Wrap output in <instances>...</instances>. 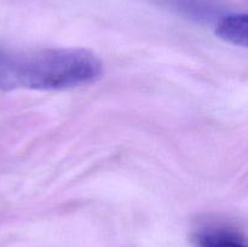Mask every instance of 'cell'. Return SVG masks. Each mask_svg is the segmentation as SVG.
<instances>
[{
	"label": "cell",
	"instance_id": "6da1fadb",
	"mask_svg": "<svg viewBox=\"0 0 248 247\" xmlns=\"http://www.w3.org/2000/svg\"><path fill=\"white\" fill-rule=\"evenodd\" d=\"M103 67L93 52L85 48L17 50L0 46V91H58L92 84Z\"/></svg>",
	"mask_w": 248,
	"mask_h": 247
},
{
	"label": "cell",
	"instance_id": "7a4b0ae2",
	"mask_svg": "<svg viewBox=\"0 0 248 247\" xmlns=\"http://www.w3.org/2000/svg\"><path fill=\"white\" fill-rule=\"evenodd\" d=\"M218 38L236 46L246 47L248 40V18L246 14L225 15L216 26Z\"/></svg>",
	"mask_w": 248,
	"mask_h": 247
},
{
	"label": "cell",
	"instance_id": "3957f363",
	"mask_svg": "<svg viewBox=\"0 0 248 247\" xmlns=\"http://www.w3.org/2000/svg\"><path fill=\"white\" fill-rule=\"evenodd\" d=\"M198 247H247L245 237L236 230L223 227L202 229L195 235Z\"/></svg>",
	"mask_w": 248,
	"mask_h": 247
}]
</instances>
